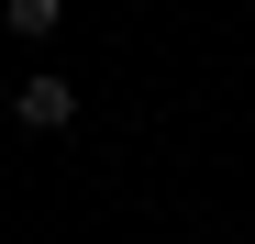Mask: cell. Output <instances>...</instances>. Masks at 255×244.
<instances>
[{
    "instance_id": "cell-2",
    "label": "cell",
    "mask_w": 255,
    "mask_h": 244,
    "mask_svg": "<svg viewBox=\"0 0 255 244\" xmlns=\"http://www.w3.org/2000/svg\"><path fill=\"white\" fill-rule=\"evenodd\" d=\"M0 22H11V33H22V45H45V33L67 22V0H0Z\"/></svg>"
},
{
    "instance_id": "cell-1",
    "label": "cell",
    "mask_w": 255,
    "mask_h": 244,
    "mask_svg": "<svg viewBox=\"0 0 255 244\" xmlns=\"http://www.w3.org/2000/svg\"><path fill=\"white\" fill-rule=\"evenodd\" d=\"M0 100L22 111V133H67V122H78V78H56V67H33L22 89H0Z\"/></svg>"
}]
</instances>
